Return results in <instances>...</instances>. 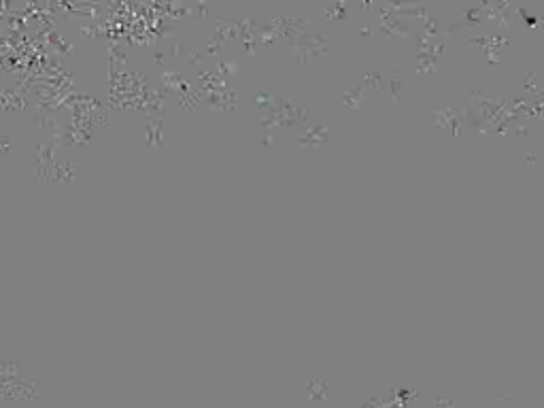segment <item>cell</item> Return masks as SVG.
Returning <instances> with one entry per match:
<instances>
[]
</instances>
